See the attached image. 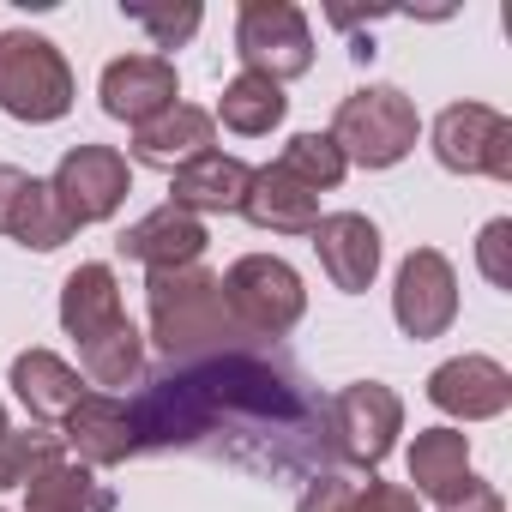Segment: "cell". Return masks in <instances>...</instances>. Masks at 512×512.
I'll list each match as a JSON object with an SVG mask.
<instances>
[{
  "label": "cell",
  "instance_id": "ac0fdd59",
  "mask_svg": "<svg viewBox=\"0 0 512 512\" xmlns=\"http://www.w3.org/2000/svg\"><path fill=\"white\" fill-rule=\"evenodd\" d=\"M241 217H247L253 229H272V235H314V223H320V193L302 187L290 169L266 163V169H253V181H247Z\"/></svg>",
  "mask_w": 512,
  "mask_h": 512
},
{
  "label": "cell",
  "instance_id": "8992f818",
  "mask_svg": "<svg viewBox=\"0 0 512 512\" xmlns=\"http://www.w3.org/2000/svg\"><path fill=\"white\" fill-rule=\"evenodd\" d=\"M235 61H241V73H260L272 85L302 79L314 67L308 13L290 7V0H241V13H235Z\"/></svg>",
  "mask_w": 512,
  "mask_h": 512
},
{
  "label": "cell",
  "instance_id": "83f0119b",
  "mask_svg": "<svg viewBox=\"0 0 512 512\" xmlns=\"http://www.w3.org/2000/svg\"><path fill=\"white\" fill-rule=\"evenodd\" d=\"M127 19L151 37V49H181L205 25V7H193V0H181V7H127Z\"/></svg>",
  "mask_w": 512,
  "mask_h": 512
},
{
  "label": "cell",
  "instance_id": "ffe728a7",
  "mask_svg": "<svg viewBox=\"0 0 512 512\" xmlns=\"http://www.w3.org/2000/svg\"><path fill=\"white\" fill-rule=\"evenodd\" d=\"M13 392H19V404L37 416V422H61L91 386L79 380V368L67 362V356H55V350H19L13 356Z\"/></svg>",
  "mask_w": 512,
  "mask_h": 512
},
{
  "label": "cell",
  "instance_id": "1f68e13d",
  "mask_svg": "<svg viewBox=\"0 0 512 512\" xmlns=\"http://www.w3.org/2000/svg\"><path fill=\"white\" fill-rule=\"evenodd\" d=\"M440 512H506V500H500V488H494V482L470 476V482H464V494H458V500H446Z\"/></svg>",
  "mask_w": 512,
  "mask_h": 512
},
{
  "label": "cell",
  "instance_id": "603a6c76",
  "mask_svg": "<svg viewBox=\"0 0 512 512\" xmlns=\"http://www.w3.org/2000/svg\"><path fill=\"white\" fill-rule=\"evenodd\" d=\"M284 115H290L284 85H272V79H260V73H235V79L223 85L211 121H223V127L241 133V139H266L272 127H284Z\"/></svg>",
  "mask_w": 512,
  "mask_h": 512
},
{
  "label": "cell",
  "instance_id": "52a82bcc",
  "mask_svg": "<svg viewBox=\"0 0 512 512\" xmlns=\"http://www.w3.org/2000/svg\"><path fill=\"white\" fill-rule=\"evenodd\" d=\"M404 434V398L380 380H350L338 398H326V446L344 464L380 470Z\"/></svg>",
  "mask_w": 512,
  "mask_h": 512
},
{
  "label": "cell",
  "instance_id": "d6986e66",
  "mask_svg": "<svg viewBox=\"0 0 512 512\" xmlns=\"http://www.w3.org/2000/svg\"><path fill=\"white\" fill-rule=\"evenodd\" d=\"M121 320H127V302H121L115 266L91 260V266L67 272V284H61V326H67L73 344H91V338H103Z\"/></svg>",
  "mask_w": 512,
  "mask_h": 512
},
{
  "label": "cell",
  "instance_id": "30bf717a",
  "mask_svg": "<svg viewBox=\"0 0 512 512\" xmlns=\"http://www.w3.org/2000/svg\"><path fill=\"white\" fill-rule=\"evenodd\" d=\"M392 320L416 344L452 332V320H458V272H452V260L440 247H410L404 253L398 284H392Z\"/></svg>",
  "mask_w": 512,
  "mask_h": 512
},
{
  "label": "cell",
  "instance_id": "7c38bea8",
  "mask_svg": "<svg viewBox=\"0 0 512 512\" xmlns=\"http://www.w3.org/2000/svg\"><path fill=\"white\" fill-rule=\"evenodd\" d=\"M97 97H103V109L115 121L145 127L151 115H163L169 103H181V79H175V61L169 55H121V61L103 67Z\"/></svg>",
  "mask_w": 512,
  "mask_h": 512
},
{
  "label": "cell",
  "instance_id": "44dd1931",
  "mask_svg": "<svg viewBox=\"0 0 512 512\" xmlns=\"http://www.w3.org/2000/svg\"><path fill=\"white\" fill-rule=\"evenodd\" d=\"M476 470H470V434L464 428H422L416 440H410V494L422 500H458L464 494V482H470Z\"/></svg>",
  "mask_w": 512,
  "mask_h": 512
},
{
  "label": "cell",
  "instance_id": "3957f363",
  "mask_svg": "<svg viewBox=\"0 0 512 512\" xmlns=\"http://www.w3.org/2000/svg\"><path fill=\"white\" fill-rule=\"evenodd\" d=\"M326 133H332V145L344 151L350 169H392V163H404L416 151L422 115L398 85H362V91H350L338 103Z\"/></svg>",
  "mask_w": 512,
  "mask_h": 512
},
{
  "label": "cell",
  "instance_id": "2e32d148",
  "mask_svg": "<svg viewBox=\"0 0 512 512\" xmlns=\"http://www.w3.org/2000/svg\"><path fill=\"white\" fill-rule=\"evenodd\" d=\"M211 139H217L211 109H199V103H169L163 115H151L145 127H133V163L175 175L181 163H193L199 151H211Z\"/></svg>",
  "mask_w": 512,
  "mask_h": 512
},
{
  "label": "cell",
  "instance_id": "5bb4252c",
  "mask_svg": "<svg viewBox=\"0 0 512 512\" xmlns=\"http://www.w3.org/2000/svg\"><path fill=\"white\" fill-rule=\"evenodd\" d=\"M314 253H320V272L332 278V290L362 296L380 278V229L362 211H332L314 223Z\"/></svg>",
  "mask_w": 512,
  "mask_h": 512
},
{
  "label": "cell",
  "instance_id": "4fadbf2b",
  "mask_svg": "<svg viewBox=\"0 0 512 512\" xmlns=\"http://www.w3.org/2000/svg\"><path fill=\"white\" fill-rule=\"evenodd\" d=\"M428 404L452 422H494L512 404V374L494 356H452L428 374Z\"/></svg>",
  "mask_w": 512,
  "mask_h": 512
},
{
  "label": "cell",
  "instance_id": "277c9868",
  "mask_svg": "<svg viewBox=\"0 0 512 512\" xmlns=\"http://www.w3.org/2000/svg\"><path fill=\"white\" fill-rule=\"evenodd\" d=\"M223 302H229V320L241 338H284L308 314L302 272L290 260H278V253H241L223 272Z\"/></svg>",
  "mask_w": 512,
  "mask_h": 512
},
{
  "label": "cell",
  "instance_id": "6da1fadb",
  "mask_svg": "<svg viewBox=\"0 0 512 512\" xmlns=\"http://www.w3.org/2000/svg\"><path fill=\"white\" fill-rule=\"evenodd\" d=\"M139 446L175 452L199 446L229 464L266 470V476H320L314 452L326 446V404L302 392V380L278 374L260 356H205L181 374H163L133 404Z\"/></svg>",
  "mask_w": 512,
  "mask_h": 512
},
{
  "label": "cell",
  "instance_id": "836d02e7",
  "mask_svg": "<svg viewBox=\"0 0 512 512\" xmlns=\"http://www.w3.org/2000/svg\"><path fill=\"white\" fill-rule=\"evenodd\" d=\"M7 428H13V422H7V404H0V434H7Z\"/></svg>",
  "mask_w": 512,
  "mask_h": 512
},
{
  "label": "cell",
  "instance_id": "f546056e",
  "mask_svg": "<svg viewBox=\"0 0 512 512\" xmlns=\"http://www.w3.org/2000/svg\"><path fill=\"white\" fill-rule=\"evenodd\" d=\"M350 506H356V482L338 476V470L308 476V488H302V500H296V512H350Z\"/></svg>",
  "mask_w": 512,
  "mask_h": 512
},
{
  "label": "cell",
  "instance_id": "e575fe53",
  "mask_svg": "<svg viewBox=\"0 0 512 512\" xmlns=\"http://www.w3.org/2000/svg\"><path fill=\"white\" fill-rule=\"evenodd\" d=\"M0 512H7V506H0Z\"/></svg>",
  "mask_w": 512,
  "mask_h": 512
},
{
  "label": "cell",
  "instance_id": "5b68a950",
  "mask_svg": "<svg viewBox=\"0 0 512 512\" xmlns=\"http://www.w3.org/2000/svg\"><path fill=\"white\" fill-rule=\"evenodd\" d=\"M0 109L31 127H49L73 109V67L49 37L0 31Z\"/></svg>",
  "mask_w": 512,
  "mask_h": 512
},
{
  "label": "cell",
  "instance_id": "cb8c5ba5",
  "mask_svg": "<svg viewBox=\"0 0 512 512\" xmlns=\"http://www.w3.org/2000/svg\"><path fill=\"white\" fill-rule=\"evenodd\" d=\"M25 512H115V494L73 458L49 464L31 488H25Z\"/></svg>",
  "mask_w": 512,
  "mask_h": 512
},
{
  "label": "cell",
  "instance_id": "d4e9b609",
  "mask_svg": "<svg viewBox=\"0 0 512 512\" xmlns=\"http://www.w3.org/2000/svg\"><path fill=\"white\" fill-rule=\"evenodd\" d=\"M61 458H67V446H61L55 428H7V434H0V494H7V488H31Z\"/></svg>",
  "mask_w": 512,
  "mask_h": 512
},
{
  "label": "cell",
  "instance_id": "f1b7e54d",
  "mask_svg": "<svg viewBox=\"0 0 512 512\" xmlns=\"http://www.w3.org/2000/svg\"><path fill=\"white\" fill-rule=\"evenodd\" d=\"M506 247H512V217H494L476 241V266L494 290H512V266H506Z\"/></svg>",
  "mask_w": 512,
  "mask_h": 512
},
{
  "label": "cell",
  "instance_id": "9a60e30c",
  "mask_svg": "<svg viewBox=\"0 0 512 512\" xmlns=\"http://www.w3.org/2000/svg\"><path fill=\"white\" fill-rule=\"evenodd\" d=\"M205 223L193 217V211H181V205H157V211H145L139 223H127L121 229V253L127 260H139L145 272H181V266H199V253H205Z\"/></svg>",
  "mask_w": 512,
  "mask_h": 512
},
{
  "label": "cell",
  "instance_id": "484cf974",
  "mask_svg": "<svg viewBox=\"0 0 512 512\" xmlns=\"http://www.w3.org/2000/svg\"><path fill=\"white\" fill-rule=\"evenodd\" d=\"M19 247H37V253H55L61 241H73L79 229L67 223V211H61V199L49 193V181H37L31 175V187H25V199H19V211H13V229H7Z\"/></svg>",
  "mask_w": 512,
  "mask_h": 512
},
{
  "label": "cell",
  "instance_id": "7402d4cb",
  "mask_svg": "<svg viewBox=\"0 0 512 512\" xmlns=\"http://www.w3.org/2000/svg\"><path fill=\"white\" fill-rule=\"evenodd\" d=\"M79 374H85L91 392H109V398H121V386H139L145 380V338H139V326L121 320L103 338L79 344Z\"/></svg>",
  "mask_w": 512,
  "mask_h": 512
},
{
  "label": "cell",
  "instance_id": "d6a6232c",
  "mask_svg": "<svg viewBox=\"0 0 512 512\" xmlns=\"http://www.w3.org/2000/svg\"><path fill=\"white\" fill-rule=\"evenodd\" d=\"M25 187H31V175H25V169H13V163H0V235L13 229V211H19Z\"/></svg>",
  "mask_w": 512,
  "mask_h": 512
},
{
  "label": "cell",
  "instance_id": "8fae6325",
  "mask_svg": "<svg viewBox=\"0 0 512 512\" xmlns=\"http://www.w3.org/2000/svg\"><path fill=\"white\" fill-rule=\"evenodd\" d=\"M61 446L73 452V464L85 470H115L139 452V428H133V404L109 398V392H85L67 416H61Z\"/></svg>",
  "mask_w": 512,
  "mask_h": 512
},
{
  "label": "cell",
  "instance_id": "4316f807",
  "mask_svg": "<svg viewBox=\"0 0 512 512\" xmlns=\"http://www.w3.org/2000/svg\"><path fill=\"white\" fill-rule=\"evenodd\" d=\"M278 169H290V175H296L302 187H314V193H332V187L350 175V163H344V151L332 145V133H296V139L284 145Z\"/></svg>",
  "mask_w": 512,
  "mask_h": 512
},
{
  "label": "cell",
  "instance_id": "ba28073f",
  "mask_svg": "<svg viewBox=\"0 0 512 512\" xmlns=\"http://www.w3.org/2000/svg\"><path fill=\"white\" fill-rule=\"evenodd\" d=\"M434 163L452 175L512 181V121L488 103H452L434 121Z\"/></svg>",
  "mask_w": 512,
  "mask_h": 512
},
{
  "label": "cell",
  "instance_id": "9c48e42d",
  "mask_svg": "<svg viewBox=\"0 0 512 512\" xmlns=\"http://www.w3.org/2000/svg\"><path fill=\"white\" fill-rule=\"evenodd\" d=\"M49 193L61 199V211H67L73 229L109 223V217L127 205V193H133V169H127V157H121L115 145H73V151L55 163Z\"/></svg>",
  "mask_w": 512,
  "mask_h": 512
},
{
  "label": "cell",
  "instance_id": "7a4b0ae2",
  "mask_svg": "<svg viewBox=\"0 0 512 512\" xmlns=\"http://www.w3.org/2000/svg\"><path fill=\"white\" fill-rule=\"evenodd\" d=\"M145 302H151V344L169 362H205V356H223L241 338L235 320H229V302H223V278L205 272V266L151 272Z\"/></svg>",
  "mask_w": 512,
  "mask_h": 512
},
{
  "label": "cell",
  "instance_id": "e0dca14e",
  "mask_svg": "<svg viewBox=\"0 0 512 512\" xmlns=\"http://www.w3.org/2000/svg\"><path fill=\"white\" fill-rule=\"evenodd\" d=\"M247 181H253V169L241 163V157H229V151H199L193 163H181L175 175H169V205H181V211H193L199 223L205 217H217V211H241V199H247Z\"/></svg>",
  "mask_w": 512,
  "mask_h": 512
},
{
  "label": "cell",
  "instance_id": "4dcf8cb0",
  "mask_svg": "<svg viewBox=\"0 0 512 512\" xmlns=\"http://www.w3.org/2000/svg\"><path fill=\"white\" fill-rule=\"evenodd\" d=\"M350 512H422V500H416L404 482L368 476V488H356V506H350Z\"/></svg>",
  "mask_w": 512,
  "mask_h": 512
}]
</instances>
